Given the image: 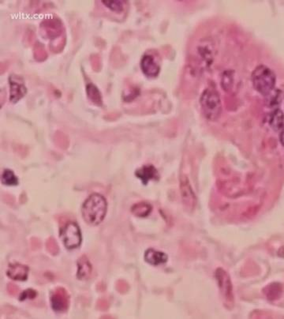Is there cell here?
Instances as JSON below:
<instances>
[{
  "instance_id": "cell-24",
  "label": "cell",
  "mask_w": 284,
  "mask_h": 319,
  "mask_svg": "<svg viewBox=\"0 0 284 319\" xmlns=\"http://www.w3.org/2000/svg\"><path fill=\"white\" fill-rule=\"evenodd\" d=\"M279 139H280L282 145L284 146V127L281 130L280 136H279Z\"/></svg>"
},
{
  "instance_id": "cell-5",
  "label": "cell",
  "mask_w": 284,
  "mask_h": 319,
  "mask_svg": "<svg viewBox=\"0 0 284 319\" xmlns=\"http://www.w3.org/2000/svg\"><path fill=\"white\" fill-rule=\"evenodd\" d=\"M60 237L67 249L77 248L81 245V231L75 223L70 222L66 224L61 229Z\"/></svg>"
},
{
  "instance_id": "cell-23",
  "label": "cell",
  "mask_w": 284,
  "mask_h": 319,
  "mask_svg": "<svg viewBox=\"0 0 284 319\" xmlns=\"http://www.w3.org/2000/svg\"><path fill=\"white\" fill-rule=\"evenodd\" d=\"M7 290L9 292L10 294L14 295V296L18 293V287H17L16 285H14V284H8Z\"/></svg>"
},
{
  "instance_id": "cell-16",
  "label": "cell",
  "mask_w": 284,
  "mask_h": 319,
  "mask_svg": "<svg viewBox=\"0 0 284 319\" xmlns=\"http://www.w3.org/2000/svg\"><path fill=\"white\" fill-rule=\"evenodd\" d=\"M86 92L88 98L90 99L94 104H97V105H101L102 104V98H101V93H100L99 90L93 84L90 83V84L87 85Z\"/></svg>"
},
{
  "instance_id": "cell-10",
  "label": "cell",
  "mask_w": 284,
  "mask_h": 319,
  "mask_svg": "<svg viewBox=\"0 0 284 319\" xmlns=\"http://www.w3.org/2000/svg\"><path fill=\"white\" fill-rule=\"evenodd\" d=\"M28 267L21 264H11L7 270V274L14 280H26L28 277Z\"/></svg>"
},
{
  "instance_id": "cell-2",
  "label": "cell",
  "mask_w": 284,
  "mask_h": 319,
  "mask_svg": "<svg viewBox=\"0 0 284 319\" xmlns=\"http://www.w3.org/2000/svg\"><path fill=\"white\" fill-rule=\"evenodd\" d=\"M201 111L204 117L210 121H215L222 111L220 97L215 90L207 89L200 99Z\"/></svg>"
},
{
  "instance_id": "cell-7",
  "label": "cell",
  "mask_w": 284,
  "mask_h": 319,
  "mask_svg": "<svg viewBox=\"0 0 284 319\" xmlns=\"http://www.w3.org/2000/svg\"><path fill=\"white\" fill-rule=\"evenodd\" d=\"M180 192L182 202L190 210H193L196 205V196L194 194L192 187L187 178L182 177L180 180Z\"/></svg>"
},
{
  "instance_id": "cell-15",
  "label": "cell",
  "mask_w": 284,
  "mask_h": 319,
  "mask_svg": "<svg viewBox=\"0 0 284 319\" xmlns=\"http://www.w3.org/2000/svg\"><path fill=\"white\" fill-rule=\"evenodd\" d=\"M152 207L146 202H140L133 206L131 212L137 217H145L150 214Z\"/></svg>"
},
{
  "instance_id": "cell-19",
  "label": "cell",
  "mask_w": 284,
  "mask_h": 319,
  "mask_svg": "<svg viewBox=\"0 0 284 319\" xmlns=\"http://www.w3.org/2000/svg\"><path fill=\"white\" fill-rule=\"evenodd\" d=\"M47 250H48V252L51 253L53 255H55L58 252V245H57L54 239H49L47 242Z\"/></svg>"
},
{
  "instance_id": "cell-20",
  "label": "cell",
  "mask_w": 284,
  "mask_h": 319,
  "mask_svg": "<svg viewBox=\"0 0 284 319\" xmlns=\"http://www.w3.org/2000/svg\"><path fill=\"white\" fill-rule=\"evenodd\" d=\"M37 295V292L34 291V290L28 289L21 293V296H20V300L23 301V300H27V299L33 300V299L35 298Z\"/></svg>"
},
{
  "instance_id": "cell-9",
  "label": "cell",
  "mask_w": 284,
  "mask_h": 319,
  "mask_svg": "<svg viewBox=\"0 0 284 319\" xmlns=\"http://www.w3.org/2000/svg\"><path fill=\"white\" fill-rule=\"evenodd\" d=\"M11 85V101L13 103L18 102L26 94V88L22 81L11 76L9 79Z\"/></svg>"
},
{
  "instance_id": "cell-18",
  "label": "cell",
  "mask_w": 284,
  "mask_h": 319,
  "mask_svg": "<svg viewBox=\"0 0 284 319\" xmlns=\"http://www.w3.org/2000/svg\"><path fill=\"white\" fill-rule=\"evenodd\" d=\"M2 183L7 186H16L18 184V180L13 171L5 170L2 175Z\"/></svg>"
},
{
  "instance_id": "cell-4",
  "label": "cell",
  "mask_w": 284,
  "mask_h": 319,
  "mask_svg": "<svg viewBox=\"0 0 284 319\" xmlns=\"http://www.w3.org/2000/svg\"><path fill=\"white\" fill-rule=\"evenodd\" d=\"M215 277L216 279V282H217L224 305L227 307H233L235 296H234L233 284L231 282L229 274L224 269L218 268L215 270Z\"/></svg>"
},
{
  "instance_id": "cell-12",
  "label": "cell",
  "mask_w": 284,
  "mask_h": 319,
  "mask_svg": "<svg viewBox=\"0 0 284 319\" xmlns=\"http://www.w3.org/2000/svg\"><path fill=\"white\" fill-rule=\"evenodd\" d=\"M136 176L143 182L144 184H148L151 180H157L158 171L152 165H145L136 171Z\"/></svg>"
},
{
  "instance_id": "cell-13",
  "label": "cell",
  "mask_w": 284,
  "mask_h": 319,
  "mask_svg": "<svg viewBox=\"0 0 284 319\" xmlns=\"http://www.w3.org/2000/svg\"><path fill=\"white\" fill-rule=\"evenodd\" d=\"M78 279L84 280V279L88 278L91 275L92 266H91L89 260L88 259V257L86 256L83 255L82 257H80L78 261Z\"/></svg>"
},
{
  "instance_id": "cell-6",
  "label": "cell",
  "mask_w": 284,
  "mask_h": 319,
  "mask_svg": "<svg viewBox=\"0 0 284 319\" xmlns=\"http://www.w3.org/2000/svg\"><path fill=\"white\" fill-rule=\"evenodd\" d=\"M51 307L56 312H64L69 307L70 296L62 287H58L51 296Z\"/></svg>"
},
{
  "instance_id": "cell-1",
  "label": "cell",
  "mask_w": 284,
  "mask_h": 319,
  "mask_svg": "<svg viewBox=\"0 0 284 319\" xmlns=\"http://www.w3.org/2000/svg\"><path fill=\"white\" fill-rule=\"evenodd\" d=\"M106 199L99 194H92L87 198L82 207V216L88 224L97 225L106 215Z\"/></svg>"
},
{
  "instance_id": "cell-22",
  "label": "cell",
  "mask_w": 284,
  "mask_h": 319,
  "mask_svg": "<svg viewBox=\"0 0 284 319\" xmlns=\"http://www.w3.org/2000/svg\"><path fill=\"white\" fill-rule=\"evenodd\" d=\"M97 307L101 310H107L108 308V301L105 300H100L97 303Z\"/></svg>"
},
{
  "instance_id": "cell-8",
  "label": "cell",
  "mask_w": 284,
  "mask_h": 319,
  "mask_svg": "<svg viewBox=\"0 0 284 319\" xmlns=\"http://www.w3.org/2000/svg\"><path fill=\"white\" fill-rule=\"evenodd\" d=\"M141 68L144 74L149 78H155L160 73L159 65L156 64L153 56L151 55H145L142 58Z\"/></svg>"
},
{
  "instance_id": "cell-21",
  "label": "cell",
  "mask_w": 284,
  "mask_h": 319,
  "mask_svg": "<svg viewBox=\"0 0 284 319\" xmlns=\"http://www.w3.org/2000/svg\"><path fill=\"white\" fill-rule=\"evenodd\" d=\"M116 289L121 293H125L128 289V284L123 280H118L116 283Z\"/></svg>"
},
{
  "instance_id": "cell-11",
  "label": "cell",
  "mask_w": 284,
  "mask_h": 319,
  "mask_svg": "<svg viewBox=\"0 0 284 319\" xmlns=\"http://www.w3.org/2000/svg\"><path fill=\"white\" fill-rule=\"evenodd\" d=\"M168 255L165 253L157 251L153 249H148L145 253V259L147 263L153 266L164 264L168 261Z\"/></svg>"
},
{
  "instance_id": "cell-17",
  "label": "cell",
  "mask_w": 284,
  "mask_h": 319,
  "mask_svg": "<svg viewBox=\"0 0 284 319\" xmlns=\"http://www.w3.org/2000/svg\"><path fill=\"white\" fill-rule=\"evenodd\" d=\"M103 4L108 9L115 13H121L124 10V4L122 1L118 0H103Z\"/></svg>"
},
{
  "instance_id": "cell-3",
  "label": "cell",
  "mask_w": 284,
  "mask_h": 319,
  "mask_svg": "<svg viewBox=\"0 0 284 319\" xmlns=\"http://www.w3.org/2000/svg\"><path fill=\"white\" fill-rule=\"evenodd\" d=\"M252 82L254 89L261 95H268L275 87V74L266 66H258L253 72Z\"/></svg>"
},
{
  "instance_id": "cell-14",
  "label": "cell",
  "mask_w": 284,
  "mask_h": 319,
  "mask_svg": "<svg viewBox=\"0 0 284 319\" xmlns=\"http://www.w3.org/2000/svg\"><path fill=\"white\" fill-rule=\"evenodd\" d=\"M269 124L275 131H280L284 127V115L279 109L275 110L272 113L269 120Z\"/></svg>"
}]
</instances>
